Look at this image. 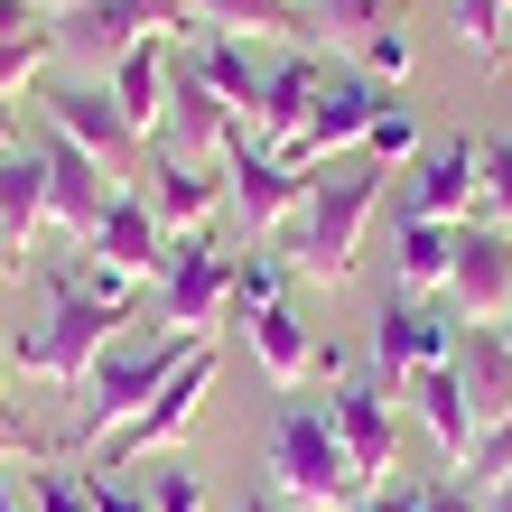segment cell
<instances>
[{
  "label": "cell",
  "mask_w": 512,
  "mask_h": 512,
  "mask_svg": "<svg viewBox=\"0 0 512 512\" xmlns=\"http://www.w3.org/2000/svg\"><path fill=\"white\" fill-rule=\"evenodd\" d=\"M28 447H38V438H28V429H19V419H10V410H0V466H10V457H28Z\"/></svg>",
  "instance_id": "obj_41"
},
{
  "label": "cell",
  "mask_w": 512,
  "mask_h": 512,
  "mask_svg": "<svg viewBox=\"0 0 512 512\" xmlns=\"http://www.w3.org/2000/svg\"><path fill=\"white\" fill-rule=\"evenodd\" d=\"M270 298H289V261L280 252H233V326L252 308H270Z\"/></svg>",
  "instance_id": "obj_31"
},
{
  "label": "cell",
  "mask_w": 512,
  "mask_h": 512,
  "mask_svg": "<svg viewBox=\"0 0 512 512\" xmlns=\"http://www.w3.org/2000/svg\"><path fill=\"white\" fill-rule=\"evenodd\" d=\"M19 261H28V243H19L10 224H0V280H19Z\"/></svg>",
  "instance_id": "obj_42"
},
{
  "label": "cell",
  "mask_w": 512,
  "mask_h": 512,
  "mask_svg": "<svg viewBox=\"0 0 512 512\" xmlns=\"http://www.w3.org/2000/svg\"><path fill=\"white\" fill-rule=\"evenodd\" d=\"M233 512H289V503H280V494L261 485V494H243V503H233Z\"/></svg>",
  "instance_id": "obj_43"
},
{
  "label": "cell",
  "mask_w": 512,
  "mask_h": 512,
  "mask_svg": "<svg viewBox=\"0 0 512 512\" xmlns=\"http://www.w3.org/2000/svg\"><path fill=\"white\" fill-rule=\"evenodd\" d=\"M457 280V224L438 215H391V298H429Z\"/></svg>",
  "instance_id": "obj_21"
},
{
  "label": "cell",
  "mask_w": 512,
  "mask_h": 512,
  "mask_svg": "<svg viewBox=\"0 0 512 512\" xmlns=\"http://www.w3.org/2000/svg\"><path fill=\"white\" fill-rule=\"evenodd\" d=\"M382 215V168L354 149V159H326L308 177V196H298V215L280 224V252L289 280H317V289H345L354 270H364V233Z\"/></svg>",
  "instance_id": "obj_2"
},
{
  "label": "cell",
  "mask_w": 512,
  "mask_h": 512,
  "mask_svg": "<svg viewBox=\"0 0 512 512\" xmlns=\"http://www.w3.org/2000/svg\"><path fill=\"white\" fill-rule=\"evenodd\" d=\"M233 336L252 345V364H261V382H270V391H308L317 373H336V345H317V336H308V317H298L289 298L252 308L243 326H233Z\"/></svg>",
  "instance_id": "obj_14"
},
{
  "label": "cell",
  "mask_w": 512,
  "mask_h": 512,
  "mask_svg": "<svg viewBox=\"0 0 512 512\" xmlns=\"http://www.w3.org/2000/svg\"><path fill=\"white\" fill-rule=\"evenodd\" d=\"M38 103H47V131H66L75 149H94V159L122 177V187L140 177V159H149V149H140V131L122 122V103L103 94V75H66V84H47Z\"/></svg>",
  "instance_id": "obj_9"
},
{
  "label": "cell",
  "mask_w": 512,
  "mask_h": 512,
  "mask_svg": "<svg viewBox=\"0 0 512 512\" xmlns=\"http://www.w3.org/2000/svg\"><path fill=\"white\" fill-rule=\"evenodd\" d=\"M187 28H215V38H289V47H317L308 0H187Z\"/></svg>",
  "instance_id": "obj_23"
},
{
  "label": "cell",
  "mask_w": 512,
  "mask_h": 512,
  "mask_svg": "<svg viewBox=\"0 0 512 512\" xmlns=\"http://www.w3.org/2000/svg\"><path fill=\"white\" fill-rule=\"evenodd\" d=\"M419 494H429V485H419V475H401V485H373V494H354L345 512H419Z\"/></svg>",
  "instance_id": "obj_38"
},
{
  "label": "cell",
  "mask_w": 512,
  "mask_h": 512,
  "mask_svg": "<svg viewBox=\"0 0 512 512\" xmlns=\"http://www.w3.org/2000/svg\"><path fill=\"white\" fill-rule=\"evenodd\" d=\"M205 391H215V345H187V364L140 401V419H122V429L94 447V466H84V475H131V466H149V457H168V447L196 429Z\"/></svg>",
  "instance_id": "obj_5"
},
{
  "label": "cell",
  "mask_w": 512,
  "mask_h": 512,
  "mask_svg": "<svg viewBox=\"0 0 512 512\" xmlns=\"http://www.w3.org/2000/svg\"><path fill=\"white\" fill-rule=\"evenodd\" d=\"M391 103V84H373L364 66L354 75H326V94H317V112L298 122V140L280 149V159H298V168H326V159H354L364 149V131H373V112Z\"/></svg>",
  "instance_id": "obj_11"
},
{
  "label": "cell",
  "mask_w": 512,
  "mask_h": 512,
  "mask_svg": "<svg viewBox=\"0 0 512 512\" xmlns=\"http://www.w3.org/2000/svg\"><path fill=\"white\" fill-rule=\"evenodd\" d=\"M168 66H177V38H140V47L122 56V66L103 75V94L122 103V122H131L140 140L159 131V112H168Z\"/></svg>",
  "instance_id": "obj_24"
},
{
  "label": "cell",
  "mask_w": 512,
  "mask_h": 512,
  "mask_svg": "<svg viewBox=\"0 0 512 512\" xmlns=\"http://www.w3.org/2000/svg\"><path fill=\"white\" fill-rule=\"evenodd\" d=\"M168 149V159H224V140H233V103L205 84L196 66V47H177V66H168V112H159V131H149Z\"/></svg>",
  "instance_id": "obj_13"
},
{
  "label": "cell",
  "mask_w": 512,
  "mask_h": 512,
  "mask_svg": "<svg viewBox=\"0 0 512 512\" xmlns=\"http://www.w3.org/2000/svg\"><path fill=\"white\" fill-rule=\"evenodd\" d=\"M84 485H94V512H149V494L122 485V475H84Z\"/></svg>",
  "instance_id": "obj_39"
},
{
  "label": "cell",
  "mask_w": 512,
  "mask_h": 512,
  "mask_svg": "<svg viewBox=\"0 0 512 512\" xmlns=\"http://www.w3.org/2000/svg\"><path fill=\"white\" fill-rule=\"evenodd\" d=\"M38 10H47V19H66V10H84V0H38Z\"/></svg>",
  "instance_id": "obj_47"
},
{
  "label": "cell",
  "mask_w": 512,
  "mask_h": 512,
  "mask_svg": "<svg viewBox=\"0 0 512 512\" xmlns=\"http://www.w3.org/2000/svg\"><path fill=\"white\" fill-rule=\"evenodd\" d=\"M149 512H205V475L187 457H149Z\"/></svg>",
  "instance_id": "obj_34"
},
{
  "label": "cell",
  "mask_w": 512,
  "mask_h": 512,
  "mask_svg": "<svg viewBox=\"0 0 512 512\" xmlns=\"http://www.w3.org/2000/svg\"><path fill=\"white\" fill-rule=\"evenodd\" d=\"M177 28H187V0H84L56 19V66L112 75L140 38H177Z\"/></svg>",
  "instance_id": "obj_7"
},
{
  "label": "cell",
  "mask_w": 512,
  "mask_h": 512,
  "mask_svg": "<svg viewBox=\"0 0 512 512\" xmlns=\"http://www.w3.org/2000/svg\"><path fill=\"white\" fill-rule=\"evenodd\" d=\"M419 149H429V140H419V112H410V103H382V112H373V131H364V159H373V168H391V159L410 168Z\"/></svg>",
  "instance_id": "obj_33"
},
{
  "label": "cell",
  "mask_w": 512,
  "mask_h": 512,
  "mask_svg": "<svg viewBox=\"0 0 512 512\" xmlns=\"http://www.w3.org/2000/svg\"><path fill=\"white\" fill-rule=\"evenodd\" d=\"M317 94H326V56L317 47H289L280 56V66H270L261 75V103H252V140H270V149H289L298 140V122H308V112H317Z\"/></svg>",
  "instance_id": "obj_20"
},
{
  "label": "cell",
  "mask_w": 512,
  "mask_h": 512,
  "mask_svg": "<svg viewBox=\"0 0 512 512\" xmlns=\"http://www.w3.org/2000/svg\"><path fill=\"white\" fill-rule=\"evenodd\" d=\"M503 336H512V317H503Z\"/></svg>",
  "instance_id": "obj_49"
},
{
  "label": "cell",
  "mask_w": 512,
  "mask_h": 512,
  "mask_svg": "<svg viewBox=\"0 0 512 512\" xmlns=\"http://www.w3.org/2000/svg\"><path fill=\"white\" fill-rule=\"evenodd\" d=\"M419 485H429V494H419V512H485V485H475L466 466H457V475H419Z\"/></svg>",
  "instance_id": "obj_37"
},
{
  "label": "cell",
  "mask_w": 512,
  "mask_h": 512,
  "mask_svg": "<svg viewBox=\"0 0 512 512\" xmlns=\"http://www.w3.org/2000/svg\"><path fill=\"white\" fill-rule=\"evenodd\" d=\"M177 364H187V336H168V326H159V336H131V326H122V336L94 354V373L75 382V401H84V410H75V447H84V457H94L122 419H140V401H149Z\"/></svg>",
  "instance_id": "obj_4"
},
{
  "label": "cell",
  "mask_w": 512,
  "mask_h": 512,
  "mask_svg": "<svg viewBox=\"0 0 512 512\" xmlns=\"http://www.w3.org/2000/svg\"><path fill=\"white\" fill-rule=\"evenodd\" d=\"M466 224H512V131L475 140V215Z\"/></svg>",
  "instance_id": "obj_29"
},
{
  "label": "cell",
  "mask_w": 512,
  "mask_h": 512,
  "mask_svg": "<svg viewBox=\"0 0 512 512\" xmlns=\"http://www.w3.org/2000/svg\"><path fill=\"white\" fill-rule=\"evenodd\" d=\"M0 391H10V345H0Z\"/></svg>",
  "instance_id": "obj_48"
},
{
  "label": "cell",
  "mask_w": 512,
  "mask_h": 512,
  "mask_svg": "<svg viewBox=\"0 0 512 512\" xmlns=\"http://www.w3.org/2000/svg\"><path fill=\"white\" fill-rule=\"evenodd\" d=\"M47 66H56V19H38L28 38H0V103H19Z\"/></svg>",
  "instance_id": "obj_30"
},
{
  "label": "cell",
  "mask_w": 512,
  "mask_h": 512,
  "mask_svg": "<svg viewBox=\"0 0 512 512\" xmlns=\"http://www.w3.org/2000/svg\"><path fill=\"white\" fill-rule=\"evenodd\" d=\"M131 187L149 196V215H159L168 233H205V224H215V205H224V177L205 168V159H168V149H149Z\"/></svg>",
  "instance_id": "obj_18"
},
{
  "label": "cell",
  "mask_w": 512,
  "mask_h": 512,
  "mask_svg": "<svg viewBox=\"0 0 512 512\" xmlns=\"http://www.w3.org/2000/svg\"><path fill=\"white\" fill-rule=\"evenodd\" d=\"M0 149H19V103H0Z\"/></svg>",
  "instance_id": "obj_44"
},
{
  "label": "cell",
  "mask_w": 512,
  "mask_h": 512,
  "mask_svg": "<svg viewBox=\"0 0 512 512\" xmlns=\"http://www.w3.org/2000/svg\"><path fill=\"white\" fill-rule=\"evenodd\" d=\"M457 47L475 56V66H494V56L512 47V10L503 0H457Z\"/></svg>",
  "instance_id": "obj_32"
},
{
  "label": "cell",
  "mask_w": 512,
  "mask_h": 512,
  "mask_svg": "<svg viewBox=\"0 0 512 512\" xmlns=\"http://www.w3.org/2000/svg\"><path fill=\"white\" fill-rule=\"evenodd\" d=\"M503 10H512V0H503Z\"/></svg>",
  "instance_id": "obj_50"
},
{
  "label": "cell",
  "mask_w": 512,
  "mask_h": 512,
  "mask_svg": "<svg viewBox=\"0 0 512 512\" xmlns=\"http://www.w3.org/2000/svg\"><path fill=\"white\" fill-rule=\"evenodd\" d=\"M0 512H28V494H19V485H10V475H0Z\"/></svg>",
  "instance_id": "obj_45"
},
{
  "label": "cell",
  "mask_w": 512,
  "mask_h": 512,
  "mask_svg": "<svg viewBox=\"0 0 512 512\" xmlns=\"http://www.w3.org/2000/svg\"><path fill=\"white\" fill-rule=\"evenodd\" d=\"M84 261L112 270V280H131V289H140V280H159V261H168V224L149 215V196H140V187H122V196L103 205V224L84 233Z\"/></svg>",
  "instance_id": "obj_17"
},
{
  "label": "cell",
  "mask_w": 512,
  "mask_h": 512,
  "mask_svg": "<svg viewBox=\"0 0 512 512\" xmlns=\"http://www.w3.org/2000/svg\"><path fill=\"white\" fill-rule=\"evenodd\" d=\"M0 224L19 233H47V159H38V140H19V149H0Z\"/></svg>",
  "instance_id": "obj_27"
},
{
  "label": "cell",
  "mask_w": 512,
  "mask_h": 512,
  "mask_svg": "<svg viewBox=\"0 0 512 512\" xmlns=\"http://www.w3.org/2000/svg\"><path fill=\"white\" fill-rule=\"evenodd\" d=\"M149 289H159V326L187 345H215V326H233V252H215V233H168Z\"/></svg>",
  "instance_id": "obj_6"
},
{
  "label": "cell",
  "mask_w": 512,
  "mask_h": 512,
  "mask_svg": "<svg viewBox=\"0 0 512 512\" xmlns=\"http://www.w3.org/2000/svg\"><path fill=\"white\" fill-rule=\"evenodd\" d=\"M47 10H38V0H0V38H28V28H38Z\"/></svg>",
  "instance_id": "obj_40"
},
{
  "label": "cell",
  "mask_w": 512,
  "mask_h": 512,
  "mask_svg": "<svg viewBox=\"0 0 512 512\" xmlns=\"http://www.w3.org/2000/svg\"><path fill=\"white\" fill-rule=\"evenodd\" d=\"M466 475H475V485H503V475H512V410L503 419H485V429H475V457H466Z\"/></svg>",
  "instance_id": "obj_36"
},
{
  "label": "cell",
  "mask_w": 512,
  "mask_h": 512,
  "mask_svg": "<svg viewBox=\"0 0 512 512\" xmlns=\"http://www.w3.org/2000/svg\"><path fill=\"white\" fill-rule=\"evenodd\" d=\"M457 326L466 317H438L429 298H382V317H373V382L410 391V373H429V364L457 354Z\"/></svg>",
  "instance_id": "obj_12"
},
{
  "label": "cell",
  "mask_w": 512,
  "mask_h": 512,
  "mask_svg": "<svg viewBox=\"0 0 512 512\" xmlns=\"http://www.w3.org/2000/svg\"><path fill=\"white\" fill-rule=\"evenodd\" d=\"M326 419H336V447H345V466L364 475V494L391 485V457H401V401H391V382H336L326 391Z\"/></svg>",
  "instance_id": "obj_10"
},
{
  "label": "cell",
  "mask_w": 512,
  "mask_h": 512,
  "mask_svg": "<svg viewBox=\"0 0 512 512\" xmlns=\"http://www.w3.org/2000/svg\"><path fill=\"white\" fill-rule=\"evenodd\" d=\"M457 382L475 401V429L512 410V336L503 326H457Z\"/></svg>",
  "instance_id": "obj_25"
},
{
  "label": "cell",
  "mask_w": 512,
  "mask_h": 512,
  "mask_svg": "<svg viewBox=\"0 0 512 512\" xmlns=\"http://www.w3.org/2000/svg\"><path fill=\"white\" fill-rule=\"evenodd\" d=\"M401 401L419 410V429L438 438V457H447V466H466V457H475V401H466V382H457V354H447V364H429V373H410Z\"/></svg>",
  "instance_id": "obj_22"
},
{
  "label": "cell",
  "mask_w": 512,
  "mask_h": 512,
  "mask_svg": "<svg viewBox=\"0 0 512 512\" xmlns=\"http://www.w3.org/2000/svg\"><path fill=\"white\" fill-rule=\"evenodd\" d=\"M308 177H317V168L280 159L270 140H252L243 122H233V140H224V205L243 215V233H280V224L298 215V196H308Z\"/></svg>",
  "instance_id": "obj_8"
},
{
  "label": "cell",
  "mask_w": 512,
  "mask_h": 512,
  "mask_svg": "<svg viewBox=\"0 0 512 512\" xmlns=\"http://www.w3.org/2000/svg\"><path fill=\"white\" fill-rule=\"evenodd\" d=\"M196 66H205V84L233 103V122H252V103H261V66H252V38H215L205 28L196 38Z\"/></svg>",
  "instance_id": "obj_28"
},
{
  "label": "cell",
  "mask_w": 512,
  "mask_h": 512,
  "mask_svg": "<svg viewBox=\"0 0 512 512\" xmlns=\"http://www.w3.org/2000/svg\"><path fill=\"white\" fill-rule=\"evenodd\" d=\"M466 326L512 317V224H457V280H447Z\"/></svg>",
  "instance_id": "obj_16"
},
{
  "label": "cell",
  "mask_w": 512,
  "mask_h": 512,
  "mask_svg": "<svg viewBox=\"0 0 512 512\" xmlns=\"http://www.w3.org/2000/svg\"><path fill=\"white\" fill-rule=\"evenodd\" d=\"M131 308H140L131 280H112V270H94V261H56L47 270V317L28 326V336H10V373L75 391L84 373H94V354L131 326Z\"/></svg>",
  "instance_id": "obj_1"
},
{
  "label": "cell",
  "mask_w": 512,
  "mask_h": 512,
  "mask_svg": "<svg viewBox=\"0 0 512 512\" xmlns=\"http://www.w3.org/2000/svg\"><path fill=\"white\" fill-rule=\"evenodd\" d=\"M401 10L410 0H308V28L326 56H364L382 28H401Z\"/></svg>",
  "instance_id": "obj_26"
},
{
  "label": "cell",
  "mask_w": 512,
  "mask_h": 512,
  "mask_svg": "<svg viewBox=\"0 0 512 512\" xmlns=\"http://www.w3.org/2000/svg\"><path fill=\"white\" fill-rule=\"evenodd\" d=\"M261 475H270V494H280L289 512H345L354 494H364V475H354L345 447H336V419H326V401H289L280 419H270Z\"/></svg>",
  "instance_id": "obj_3"
},
{
  "label": "cell",
  "mask_w": 512,
  "mask_h": 512,
  "mask_svg": "<svg viewBox=\"0 0 512 512\" xmlns=\"http://www.w3.org/2000/svg\"><path fill=\"white\" fill-rule=\"evenodd\" d=\"M19 494H28V512H94V485H84L75 466H38Z\"/></svg>",
  "instance_id": "obj_35"
},
{
  "label": "cell",
  "mask_w": 512,
  "mask_h": 512,
  "mask_svg": "<svg viewBox=\"0 0 512 512\" xmlns=\"http://www.w3.org/2000/svg\"><path fill=\"white\" fill-rule=\"evenodd\" d=\"M401 177H410L401 215H438V224H466L475 215V140H429Z\"/></svg>",
  "instance_id": "obj_19"
},
{
  "label": "cell",
  "mask_w": 512,
  "mask_h": 512,
  "mask_svg": "<svg viewBox=\"0 0 512 512\" xmlns=\"http://www.w3.org/2000/svg\"><path fill=\"white\" fill-rule=\"evenodd\" d=\"M38 159H47V224L84 243V233L103 224V205L122 196V177H112L94 149H75L66 131H47V140H38Z\"/></svg>",
  "instance_id": "obj_15"
},
{
  "label": "cell",
  "mask_w": 512,
  "mask_h": 512,
  "mask_svg": "<svg viewBox=\"0 0 512 512\" xmlns=\"http://www.w3.org/2000/svg\"><path fill=\"white\" fill-rule=\"evenodd\" d=\"M485 512H512V475H503V485H494V494H485Z\"/></svg>",
  "instance_id": "obj_46"
}]
</instances>
